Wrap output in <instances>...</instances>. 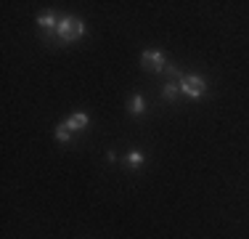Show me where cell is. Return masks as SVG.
<instances>
[{"instance_id":"obj_1","label":"cell","mask_w":249,"mask_h":239,"mask_svg":"<svg viewBox=\"0 0 249 239\" xmlns=\"http://www.w3.org/2000/svg\"><path fill=\"white\" fill-rule=\"evenodd\" d=\"M58 38L67 40V43H72V40L82 38V32H85V24L80 19H74V16H64V19H58V27H56Z\"/></svg>"},{"instance_id":"obj_2","label":"cell","mask_w":249,"mask_h":239,"mask_svg":"<svg viewBox=\"0 0 249 239\" xmlns=\"http://www.w3.org/2000/svg\"><path fill=\"white\" fill-rule=\"evenodd\" d=\"M178 88H180V93H186L188 99H199V96L207 91L201 77H180V85Z\"/></svg>"},{"instance_id":"obj_3","label":"cell","mask_w":249,"mask_h":239,"mask_svg":"<svg viewBox=\"0 0 249 239\" xmlns=\"http://www.w3.org/2000/svg\"><path fill=\"white\" fill-rule=\"evenodd\" d=\"M141 64H143V69L159 72V69H164V53H159V51H143Z\"/></svg>"},{"instance_id":"obj_4","label":"cell","mask_w":249,"mask_h":239,"mask_svg":"<svg viewBox=\"0 0 249 239\" xmlns=\"http://www.w3.org/2000/svg\"><path fill=\"white\" fill-rule=\"evenodd\" d=\"M67 125H69V130H72V133H74V130L88 128V115H85V112H74V115L67 120Z\"/></svg>"},{"instance_id":"obj_5","label":"cell","mask_w":249,"mask_h":239,"mask_svg":"<svg viewBox=\"0 0 249 239\" xmlns=\"http://www.w3.org/2000/svg\"><path fill=\"white\" fill-rule=\"evenodd\" d=\"M37 27H43V29H56V27H58L56 14H53V11H45L43 16H37Z\"/></svg>"},{"instance_id":"obj_6","label":"cell","mask_w":249,"mask_h":239,"mask_svg":"<svg viewBox=\"0 0 249 239\" xmlns=\"http://www.w3.org/2000/svg\"><path fill=\"white\" fill-rule=\"evenodd\" d=\"M127 109H130V115H143V109H146L143 96H133V99H130V104H127Z\"/></svg>"},{"instance_id":"obj_7","label":"cell","mask_w":249,"mask_h":239,"mask_svg":"<svg viewBox=\"0 0 249 239\" xmlns=\"http://www.w3.org/2000/svg\"><path fill=\"white\" fill-rule=\"evenodd\" d=\"M143 152H138V149H133V152H127V162L133 165V167H138V165H143Z\"/></svg>"},{"instance_id":"obj_8","label":"cell","mask_w":249,"mask_h":239,"mask_svg":"<svg viewBox=\"0 0 249 239\" xmlns=\"http://www.w3.org/2000/svg\"><path fill=\"white\" fill-rule=\"evenodd\" d=\"M162 93H164V99L175 101V99H178V93H180V88H178V85H173V82H167V85L162 88Z\"/></svg>"},{"instance_id":"obj_9","label":"cell","mask_w":249,"mask_h":239,"mask_svg":"<svg viewBox=\"0 0 249 239\" xmlns=\"http://www.w3.org/2000/svg\"><path fill=\"white\" fill-rule=\"evenodd\" d=\"M69 136H72L69 125H67V122H61V125L56 128V139H58V141H69Z\"/></svg>"}]
</instances>
